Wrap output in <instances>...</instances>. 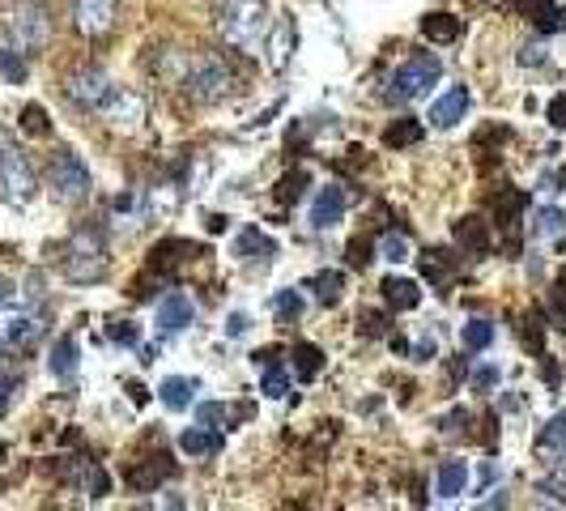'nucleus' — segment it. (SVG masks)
<instances>
[{
    "label": "nucleus",
    "mask_w": 566,
    "mask_h": 511,
    "mask_svg": "<svg viewBox=\"0 0 566 511\" xmlns=\"http://www.w3.org/2000/svg\"><path fill=\"white\" fill-rule=\"evenodd\" d=\"M61 269L68 282L77 286H95L111 273V256H107V239L98 226H77L73 239L64 243L61 252Z\"/></svg>",
    "instance_id": "obj_1"
},
{
    "label": "nucleus",
    "mask_w": 566,
    "mask_h": 511,
    "mask_svg": "<svg viewBox=\"0 0 566 511\" xmlns=\"http://www.w3.org/2000/svg\"><path fill=\"white\" fill-rule=\"evenodd\" d=\"M184 95L192 102H221V98H230L239 90V77H235V68L214 56V52H200V56H192L188 68H184Z\"/></svg>",
    "instance_id": "obj_2"
},
{
    "label": "nucleus",
    "mask_w": 566,
    "mask_h": 511,
    "mask_svg": "<svg viewBox=\"0 0 566 511\" xmlns=\"http://www.w3.org/2000/svg\"><path fill=\"white\" fill-rule=\"evenodd\" d=\"M443 77V61L439 56H431V52H417L410 61L401 64L392 77H388V102H396V107H405L413 98H426L431 95V86Z\"/></svg>",
    "instance_id": "obj_3"
},
{
    "label": "nucleus",
    "mask_w": 566,
    "mask_h": 511,
    "mask_svg": "<svg viewBox=\"0 0 566 511\" xmlns=\"http://www.w3.org/2000/svg\"><path fill=\"white\" fill-rule=\"evenodd\" d=\"M47 188L61 205H81L90 196V171L73 150H56L47 162Z\"/></svg>",
    "instance_id": "obj_4"
},
{
    "label": "nucleus",
    "mask_w": 566,
    "mask_h": 511,
    "mask_svg": "<svg viewBox=\"0 0 566 511\" xmlns=\"http://www.w3.org/2000/svg\"><path fill=\"white\" fill-rule=\"evenodd\" d=\"M264 0H230L226 13H221V34L235 43V47H252L264 34Z\"/></svg>",
    "instance_id": "obj_5"
},
{
    "label": "nucleus",
    "mask_w": 566,
    "mask_h": 511,
    "mask_svg": "<svg viewBox=\"0 0 566 511\" xmlns=\"http://www.w3.org/2000/svg\"><path fill=\"white\" fill-rule=\"evenodd\" d=\"M0 184H4V192H9L13 200H31L34 188H39L31 162H26V154L18 150V141H13L4 128H0Z\"/></svg>",
    "instance_id": "obj_6"
},
{
    "label": "nucleus",
    "mask_w": 566,
    "mask_h": 511,
    "mask_svg": "<svg viewBox=\"0 0 566 511\" xmlns=\"http://www.w3.org/2000/svg\"><path fill=\"white\" fill-rule=\"evenodd\" d=\"M9 31H13V47L26 56V52L47 47V39H52V18H47V9H43L39 0H26V4H18Z\"/></svg>",
    "instance_id": "obj_7"
},
{
    "label": "nucleus",
    "mask_w": 566,
    "mask_h": 511,
    "mask_svg": "<svg viewBox=\"0 0 566 511\" xmlns=\"http://www.w3.org/2000/svg\"><path fill=\"white\" fill-rule=\"evenodd\" d=\"M43 333H47V312H39V307H13L0 316V341L9 350H31Z\"/></svg>",
    "instance_id": "obj_8"
},
{
    "label": "nucleus",
    "mask_w": 566,
    "mask_h": 511,
    "mask_svg": "<svg viewBox=\"0 0 566 511\" xmlns=\"http://www.w3.org/2000/svg\"><path fill=\"white\" fill-rule=\"evenodd\" d=\"M116 13H120V0H73V26L90 43L116 31Z\"/></svg>",
    "instance_id": "obj_9"
},
{
    "label": "nucleus",
    "mask_w": 566,
    "mask_h": 511,
    "mask_svg": "<svg viewBox=\"0 0 566 511\" xmlns=\"http://www.w3.org/2000/svg\"><path fill=\"white\" fill-rule=\"evenodd\" d=\"M111 81H107V73L102 68H77V73H68V81H64V95L73 107H81V111H98L107 98H111Z\"/></svg>",
    "instance_id": "obj_10"
},
{
    "label": "nucleus",
    "mask_w": 566,
    "mask_h": 511,
    "mask_svg": "<svg viewBox=\"0 0 566 511\" xmlns=\"http://www.w3.org/2000/svg\"><path fill=\"white\" fill-rule=\"evenodd\" d=\"M529 205H533V196L520 188L499 192V200H494V218H499V230H503L511 256H520V230H524V209Z\"/></svg>",
    "instance_id": "obj_11"
},
{
    "label": "nucleus",
    "mask_w": 566,
    "mask_h": 511,
    "mask_svg": "<svg viewBox=\"0 0 566 511\" xmlns=\"http://www.w3.org/2000/svg\"><path fill=\"white\" fill-rule=\"evenodd\" d=\"M188 260H200V243H192V239H179V235H171V239H157L154 248H150V269H157L166 282L188 264Z\"/></svg>",
    "instance_id": "obj_12"
},
{
    "label": "nucleus",
    "mask_w": 566,
    "mask_h": 511,
    "mask_svg": "<svg viewBox=\"0 0 566 511\" xmlns=\"http://www.w3.org/2000/svg\"><path fill=\"white\" fill-rule=\"evenodd\" d=\"M95 116H102L111 128H141V120H145V102H141V95H132V90H111V98L98 107Z\"/></svg>",
    "instance_id": "obj_13"
},
{
    "label": "nucleus",
    "mask_w": 566,
    "mask_h": 511,
    "mask_svg": "<svg viewBox=\"0 0 566 511\" xmlns=\"http://www.w3.org/2000/svg\"><path fill=\"white\" fill-rule=\"evenodd\" d=\"M511 13H524L541 34H558L566 31V9L558 0H507Z\"/></svg>",
    "instance_id": "obj_14"
},
{
    "label": "nucleus",
    "mask_w": 566,
    "mask_h": 511,
    "mask_svg": "<svg viewBox=\"0 0 566 511\" xmlns=\"http://www.w3.org/2000/svg\"><path fill=\"white\" fill-rule=\"evenodd\" d=\"M469 107H472V95H469V86H456V90H447L443 98H435L431 102V128H456L465 116H469Z\"/></svg>",
    "instance_id": "obj_15"
},
{
    "label": "nucleus",
    "mask_w": 566,
    "mask_h": 511,
    "mask_svg": "<svg viewBox=\"0 0 566 511\" xmlns=\"http://www.w3.org/2000/svg\"><path fill=\"white\" fill-rule=\"evenodd\" d=\"M192 319H196V307H192V298L184 290H171V294L157 298V328L162 333H179V328H188Z\"/></svg>",
    "instance_id": "obj_16"
},
{
    "label": "nucleus",
    "mask_w": 566,
    "mask_h": 511,
    "mask_svg": "<svg viewBox=\"0 0 566 511\" xmlns=\"http://www.w3.org/2000/svg\"><path fill=\"white\" fill-rule=\"evenodd\" d=\"M422 273H426L431 286L447 294V290L456 286V278H460V260L451 252H443V248H426L422 252Z\"/></svg>",
    "instance_id": "obj_17"
},
{
    "label": "nucleus",
    "mask_w": 566,
    "mask_h": 511,
    "mask_svg": "<svg viewBox=\"0 0 566 511\" xmlns=\"http://www.w3.org/2000/svg\"><path fill=\"white\" fill-rule=\"evenodd\" d=\"M171 474H175V460L166 452H157V456H145L141 465H132L124 474V481L132 490H157V481H166Z\"/></svg>",
    "instance_id": "obj_18"
},
{
    "label": "nucleus",
    "mask_w": 566,
    "mask_h": 511,
    "mask_svg": "<svg viewBox=\"0 0 566 511\" xmlns=\"http://www.w3.org/2000/svg\"><path fill=\"white\" fill-rule=\"evenodd\" d=\"M341 218H346V188H337V184L319 188L312 205V226L315 230H333V226H341Z\"/></svg>",
    "instance_id": "obj_19"
},
{
    "label": "nucleus",
    "mask_w": 566,
    "mask_h": 511,
    "mask_svg": "<svg viewBox=\"0 0 566 511\" xmlns=\"http://www.w3.org/2000/svg\"><path fill=\"white\" fill-rule=\"evenodd\" d=\"M221 447H226V435L214 431V426H205V422H196L188 426L184 435H179V452L192 456V460H205V456H218Z\"/></svg>",
    "instance_id": "obj_20"
},
{
    "label": "nucleus",
    "mask_w": 566,
    "mask_h": 511,
    "mask_svg": "<svg viewBox=\"0 0 566 511\" xmlns=\"http://www.w3.org/2000/svg\"><path fill=\"white\" fill-rule=\"evenodd\" d=\"M456 243H460L469 256H490V248H494V230H490L486 218L469 214V218L456 222Z\"/></svg>",
    "instance_id": "obj_21"
},
{
    "label": "nucleus",
    "mask_w": 566,
    "mask_h": 511,
    "mask_svg": "<svg viewBox=\"0 0 566 511\" xmlns=\"http://www.w3.org/2000/svg\"><path fill=\"white\" fill-rule=\"evenodd\" d=\"M294 18H277L273 22V34H269V68L273 73H285V64H290V52H294Z\"/></svg>",
    "instance_id": "obj_22"
},
{
    "label": "nucleus",
    "mask_w": 566,
    "mask_h": 511,
    "mask_svg": "<svg viewBox=\"0 0 566 511\" xmlns=\"http://www.w3.org/2000/svg\"><path fill=\"white\" fill-rule=\"evenodd\" d=\"M379 290H383V303H388L392 312H413V307L422 303V286H417L413 278H396V273H392V278H383Z\"/></svg>",
    "instance_id": "obj_23"
},
{
    "label": "nucleus",
    "mask_w": 566,
    "mask_h": 511,
    "mask_svg": "<svg viewBox=\"0 0 566 511\" xmlns=\"http://www.w3.org/2000/svg\"><path fill=\"white\" fill-rule=\"evenodd\" d=\"M422 34H426L431 43L447 47V43H456V39L465 34V18H456V13H426V18H422Z\"/></svg>",
    "instance_id": "obj_24"
},
{
    "label": "nucleus",
    "mask_w": 566,
    "mask_h": 511,
    "mask_svg": "<svg viewBox=\"0 0 566 511\" xmlns=\"http://www.w3.org/2000/svg\"><path fill=\"white\" fill-rule=\"evenodd\" d=\"M248 417V405H221V401H205L196 405V422L214 426V431H235V422Z\"/></svg>",
    "instance_id": "obj_25"
},
{
    "label": "nucleus",
    "mask_w": 566,
    "mask_h": 511,
    "mask_svg": "<svg viewBox=\"0 0 566 511\" xmlns=\"http://www.w3.org/2000/svg\"><path fill=\"white\" fill-rule=\"evenodd\" d=\"M273 252H277V248H273V239H269V235H260V226H243V230H239L235 256H239L243 264H252V260H269Z\"/></svg>",
    "instance_id": "obj_26"
},
{
    "label": "nucleus",
    "mask_w": 566,
    "mask_h": 511,
    "mask_svg": "<svg viewBox=\"0 0 566 511\" xmlns=\"http://www.w3.org/2000/svg\"><path fill=\"white\" fill-rule=\"evenodd\" d=\"M426 137V124L422 120H413V116H401V120H392L388 124V132H383V145L388 150H410V145H417Z\"/></svg>",
    "instance_id": "obj_27"
},
{
    "label": "nucleus",
    "mask_w": 566,
    "mask_h": 511,
    "mask_svg": "<svg viewBox=\"0 0 566 511\" xmlns=\"http://www.w3.org/2000/svg\"><path fill=\"white\" fill-rule=\"evenodd\" d=\"M47 367H52L56 380H73L77 376V337L73 333H64L61 341L52 346V362Z\"/></svg>",
    "instance_id": "obj_28"
},
{
    "label": "nucleus",
    "mask_w": 566,
    "mask_h": 511,
    "mask_svg": "<svg viewBox=\"0 0 566 511\" xmlns=\"http://www.w3.org/2000/svg\"><path fill=\"white\" fill-rule=\"evenodd\" d=\"M290 358H294V376L303 383H312L319 371H324V350L319 346H312V341H298L294 350H290Z\"/></svg>",
    "instance_id": "obj_29"
},
{
    "label": "nucleus",
    "mask_w": 566,
    "mask_h": 511,
    "mask_svg": "<svg viewBox=\"0 0 566 511\" xmlns=\"http://www.w3.org/2000/svg\"><path fill=\"white\" fill-rule=\"evenodd\" d=\"M469 486V465L465 460H443L439 465V499H460Z\"/></svg>",
    "instance_id": "obj_30"
},
{
    "label": "nucleus",
    "mask_w": 566,
    "mask_h": 511,
    "mask_svg": "<svg viewBox=\"0 0 566 511\" xmlns=\"http://www.w3.org/2000/svg\"><path fill=\"white\" fill-rule=\"evenodd\" d=\"M196 388H200L196 380L171 376V380H162L157 396H162V405H166V410H188V405H192V392H196Z\"/></svg>",
    "instance_id": "obj_31"
},
{
    "label": "nucleus",
    "mask_w": 566,
    "mask_h": 511,
    "mask_svg": "<svg viewBox=\"0 0 566 511\" xmlns=\"http://www.w3.org/2000/svg\"><path fill=\"white\" fill-rule=\"evenodd\" d=\"M533 239H558V235H566V209H554V205H545V209H536L533 214Z\"/></svg>",
    "instance_id": "obj_32"
},
{
    "label": "nucleus",
    "mask_w": 566,
    "mask_h": 511,
    "mask_svg": "<svg viewBox=\"0 0 566 511\" xmlns=\"http://www.w3.org/2000/svg\"><path fill=\"white\" fill-rule=\"evenodd\" d=\"M307 290H315V298L333 307L341 298V290H346V273L341 269H324V273H315L312 282H307Z\"/></svg>",
    "instance_id": "obj_33"
},
{
    "label": "nucleus",
    "mask_w": 566,
    "mask_h": 511,
    "mask_svg": "<svg viewBox=\"0 0 566 511\" xmlns=\"http://www.w3.org/2000/svg\"><path fill=\"white\" fill-rule=\"evenodd\" d=\"M375 248H379V256H383V260H392V264H405V260L413 256L410 235H401V230H383Z\"/></svg>",
    "instance_id": "obj_34"
},
{
    "label": "nucleus",
    "mask_w": 566,
    "mask_h": 511,
    "mask_svg": "<svg viewBox=\"0 0 566 511\" xmlns=\"http://www.w3.org/2000/svg\"><path fill=\"white\" fill-rule=\"evenodd\" d=\"M490 341H494V324H490V319H469L465 333H460V346L472 354L490 350Z\"/></svg>",
    "instance_id": "obj_35"
},
{
    "label": "nucleus",
    "mask_w": 566,
    "mask_h": 511,
    "mask_svg": "<svg viewBox=\"0 0 566 511\" xmlns=\"http://www.w3.org/2000/svg\"><path fill=\"white\" fill-rule=\"evenodd\" d=\"M77 478H81V490H86L90 499H102V494L111 490V478H107V469H102L98 460H81V474H77Z\"/></svg>",
    "instance_id": "obj_36"
},
{
    "label": "nucleus",
    "mask_w": 566,
    "mask_h": 511,
    "mask_svg": "<svg viewBox=\"0 0 566 511\" xmlns=\"http://www.w3.org/2000/svg\"><path fill=\"white\" fill-rule=\"evenodd\" d=\"M358 333H362V337H388V333H392V316L379 312V307H362V312H358Z\"/></svg>",
    "instance_id": "obj_37"
},
{
    "label": "nucleus",
    "mask_w": 566,
    "mask_h": 511,
    "mask_svg": "<svg viewBox=\"0 0 566 511\" xmlns=\"http://www.w3.org/2000/svg\"><path fill=\"white\" fill-rule=\"evenodd\" d=\"M303 192H307V171H290L282 175V184H277V205H294V200H303Z\"/></svg>",
    "instance_id": "obj_38"
},
{
    "label": "nucleus",
    "mask_w": 566,
    "mask_h": 511,
    "mask_svg": "<svg viewBox=\"0 0 566 511\" xmlns=\"http://www.w3.org/2000/svg\"><path fill=\"white\" fill-rule=\"evenodd\" d=\"M303 307H307V303H303V294H298V290H282V294L273 298V312H277V319H282V324L303 319Z\"/></svg>",
    "instance_id": "obj_39"
},
{
    "label": "nucleus",
    "mask_w": 566,
    "mask_h": 511,
    "mask_svg": "<svg viewBox=\"0 0 566 511\" xmlns=\"http://www.w3.org/2000/svg\"><path fill=\"white\" fill-rule=\"evenodd\" d=\"M260 371H264V376H260V392L273 396V401H282L285 392H290V376H285L277 362H273V367H260Z\"/></svg>",
    "instance_id": "obj_40"
},
{
    "label": "nucleus",
    "mask_w": 566,
    "mask_h": 511,
    "mask_svg": "<svg viewBox=\"0 0 566 511\" xmlns=\"http://www.w3.org/2000/svg\"><path fill=\"white\" fill-rule=\"evenodd\" d=\"M0 73H4L13 86H22V81H26V61H22V52H18V47H4V43H0Z\"/></svg>",
    "instance_id": "obj_41"
},
{
    "label": "nucleus",
    "mask_w": 566,
    "mask_h": 511,
    "mask_svg": "<svg viewBox=\"0 0 566 511\" xmlns=\"http://www.w3.org/2000/svg\"><path fill=\"white\" fill-rule=\"evenodd\" d=\"M22 132H26V137H47V132H52V120H47V111H43L39 102H26V107H22Z\"/></svg>",
    "instance_id": "obj_42"
},
{
    "label": "nucleus",
    "mask_w": 566,
    "mask_h": 511,
    "mask_svg": "<svg viewBox=\"0 0 566 511\" xmlns=\"http://www.w3.org/2000/svg\"><path fill=\"white\" fill-rule=\"evenodd\" d=\"M107 337H111L116 346H137V341H141V328H137L132 319H111V324H107Z\"/></svg>",
    "instance_id": "obj_43"
},
{
    "label": "nucleus",
    "mask_w": 566,
    "mask_h": 511,
    "mask_svg": "<svg viewBox=\"0 0 566 511\" xmlns=\"http://www.w3.org/2000/svg\"><path fill=\"white\" fill-rule=\"evenodd\" d=\"M524 346H529V350H536V358L545 354V319H541V316L524 319Z\"/></svg>",
    "instance_id": "obj_44"
},
{
    "label": "nucleus",
    "mask_w": 566,
    "mask_h": 511,
    "mask_svg": "<svg viewBox=\"0 0 566 511\" xmlns=\"http://www.w3.org/2000/svg\"><path fill=\"white\" fill-rule=\"evenodd\" d=\"M375 260V243L371 239H353L349 243V269H367Z\"/></svg>",
    "instance_id": "obj_45"
},
{
    "label": "nucleus",
    "mask_w": 566,
    "mask_h": 511,
    "mask_svg": "<svg viewBox=\"0 0 566 511\" xmlns=\"http://www.w3.org/2000/svg\"><path fill=\"white\" fill-rule=\"evenodd\" d=\"M545 120H549L554 128H566V90H563V95L549 98V107H545Z\"/></svg>",
    "instance_id": "obj_46"
},
{
    "label": "nucleus",
    "mask_w": 566,
    "mask_h": 511,
    "mask_svg": "<svg viewBox=\"0 0 566 511\" xmlns=\"http://www.w3.org/2000/svg\"><path fill=\"white\" fill-rule=\"evenodd\" d=\"M410 354L417 358V362H431V358L439 354V341H435V337H422V341H417V346H413Z\"/></svg>",
    "instance_id": "obj_47"
},
{
    "label": "nucleus",
    "mask_w": 566,
    "mask_h": 511,
    "mask_svg": "<svg viewBox=\"0 0 566 511\" xmlns=\"http://www.w3.org/2000/svg\"><path fill=\"white\" fill-rule=\"evenodd\" d=\"M248 328H252V319L243 316V312H235V316L226 319V333H230V337H243Z\"/></svg>",
    "instance_id": "obj_48"
},
{
    "label": "nucleus",
    "mask_w": 566,
    "mask_h": 511,
    "mask_svg": "<svg viewBox=\"0 0 566 511\" xmlns=\"http://www.w3.org/2000/svg\"><path fill=\"white\" fill-rule=\"evenodd\" d=\"M520 64H545V43H529L520 52Z\"/></svg>",
    "instance_id": "obj_49"
},
{
    "label": "nucleus",
    "mask_w": 566,
    "mask_h": 511,
    "mask_svg": "<svg viewBox=\"0 0 566 511\" xmlns=\"http://www.w3.org/2000/svg\"><path fill=\"white\" fill-rule=\"evenodd\" d=\"M472 380H477V388H494L499 383V367H481Z\"/></svg>",
    "instance_id": "obj_50"
},
{
    "label": "nucleus",
    "mask_w": 566,
    "mask_h": 511,
    "mask_svg": "<svg viewBox=\"0 0 566 511\" xmlns=\"http://www.w3.org/2000/svg\"><path fill=\"white\" fill-rule=\"evenodd\" d=\"M494 478H503V469H499V465L490 460V465L481 469V486H477V490H490V486H494Z\"/></svg>",
    "instance_id": "obj_51"
},
{
    "label": "nucleus",
    "mask_w": 566,
    "mask_h": 511,
    "mask_svg": "<svg viewBox=\"0 0 566 511\" xmlns=\"http://www.w3.org/2000/svg\"><path fill=\"white\" fill-rule=\"evenodd\" d=\"M128 396H132V405H145V401H150V392H145L137 380H128Z\"/></svg>",
    "instance_id": "obj_52"
},
{
    "label": "nucleus",
    "mask_w": 566,
    "mask_h": 511,
    "mask_svg": "<svg viewBox=\"0 0 566 511\" xmlns=\"http://www.w3.org/2000/svg\"><path fill=\"white\" fill-rule=\"evenodd\" d=\"M252 362H255V371H260V367H273V362H277V350H255Z\"/></svg>",
    "instance_id": "obj_53"
},
{
    "label": "nucleus",
    "mask_w": 566,
    "mask_h": 511,
    "mask_svg": "<svg viewBox=\"0 0 566 511\" xmlns=\"http://www.w3.org/2000/svg\"><path fill=\"white\" fill-rule=\"evenodd\" d=\"M221 230H230V218H226V214H214V218H209V235H221Z\"/></svg>",
    "instance_id": "obj_54"
},
{
    "label": "nucleus",
    "mask_w": 566,
    "mask_h": 511,
    "mask_svg": "<svg viewBox=\"0 0 566 511\" xmlns=\"http://www.w3.org/2000/svg\"><path fill=\"white\" fill-rule=\"evenodd\" d=\"M9 298H13V278H4V273H0V307H4Z\"/></svg>",
    "instance_id": "obj_55"
},
{
    "label": "nucleus",
    "mask_w": 566,
    "mask_h": 511,
    "mask_svg": "<svg viewBox=\"0 0 566 511\" xmlns=\"http://www.w3.org/2000/svg\"><path fill=\"white\" fill-rule=\"evenodd\" d=\"M116 209L124 214V209H132V192H124V196H116Z\"/></svg>",
    "instance_id": "obj_56"
},
{
    "label": "nucleus",
    "mask_w": 566,
    "mask_h": 511,
    "mask_svg": "<svg viewBox=\"0 0 566 511\" xmlns=\"http://www.w3.org/2000/svg\"><path fill=\"white\" fill-rule=\"evenodd\" d=\"M558 298H566V269L558 273Z\"/></svg>",
    "instance_id": "obj_57"
},
{
    "label": "nucleus",
    "mask_w": 566,
    "mask_h": 511,
    "mask_svg": "<svg viewBox=\"0 0 566 511\" xmlns=\"http://www.w3.org/2000/svg\"><path fill=\"white\" fill-rule=\"evenodd\" d=\"M4 354H9V346H4V341H0V362H4Z\"/></svg>",
    "instance_id": "obj_58"
},
{
    "label": "nucleus",
    "mask_w": 566,
    "mask_h": 511,
    "mask_svg": "<svg viewBox=\"0 0 566 511\" xmlns=\"http://www.w3.org/2000/svg\"><path fill=\"white\" fill-rule=\"evenodd\" d=\"M469 4H490V0H469Z\"/></svg>",
    "instance_id": "obj_59"
}]
</instances>
